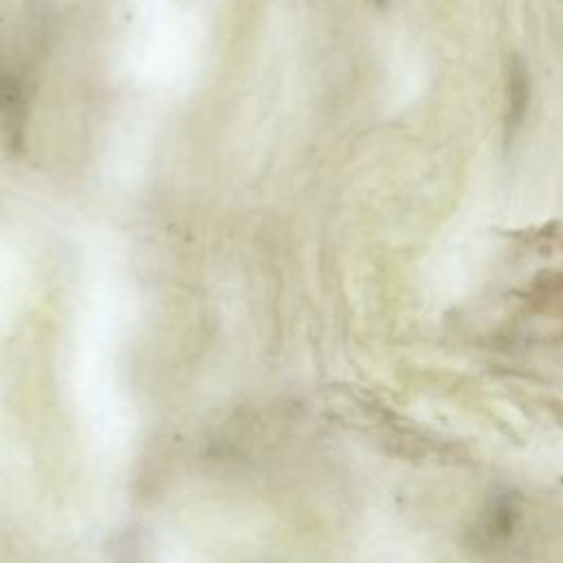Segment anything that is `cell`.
I'll list each match as a JSON object with an SVG mask.
<instances>
[{
	"instance_id": "2",
	"label": "cell",
	"mask_w": 563,
	"mask_h": 563,
	"mask_svg": "<svg viewBox=\"0 0 563 563\" xmlns=\"http://www.w3.org/2000/svg\"><path fill=\"white\" fill-rule=\"evenodd\" d=\"M110 563H147L139 532L123 530L114 537L110 545Z\"/></svg>"
},
{
	"instance_id": "1",
	"label": "cell",
	"mask_w": 563,
	"mask_h": 563,
	"mask_svg": "<svg viewBox=\"0 0 563 563\" xmlns=\"http://www.w3.org/2000/svg\"><path fill=\"white\" fill-rule=\"evenodd\" d=\"M530 103V75L521 57H512L508 62V77H506V114H504V130L506 141H510L517 130L521 128Z\"/></svg>"
}]
</instances>
